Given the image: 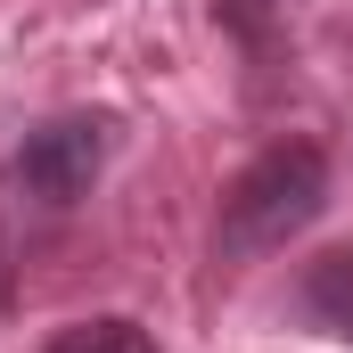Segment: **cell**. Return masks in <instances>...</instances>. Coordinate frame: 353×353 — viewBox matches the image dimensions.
<instances>
[{"label": "cell", "instance_id": "cell-2", "mask_svg": "<svg viewBox=\"0 0 353 353\" xmlns=\"http://www.w3.org/2000/svg\"><path fill=\"white\" fill-rule=\"evenodd\" d=\"M107 157H115V115H107V107H66V115L33 123V132L17 140L8 181H17L25 205L66 214V205H83V197H90V181L107 173Z\"/></svg>", "mask_w": 353, "mask_h": 353}, {"label": "cell", "instance_id": "cell-4", "mask_svg": "<svg viewBox=\"0 0 353 353\" xmlns=\"http://www.w3.org/2000/svg\"><path fill=\"white\" fill-rule=\"evenodd\" d=\"M41 353H157V337L132 312H90V321H66Z\"/></svg>", "mask_w": 353, "mask_h": 353}, {"label": "cell", "instance_id": "cell-3", "mask_svg": "<svg viewBox=\"0 0 353 353\" xmlns=\"http://www.w3.org/2000/svg\"><path fill=\"white\" fill-rule=\"evenodd\" d=\"M296 321H304L312 337L353 345V239L304 263V279H296Z\"/></svg>", "mask_w": 353, "mask_h": 353}, {"label": "cell", "instance_id": "cell-5", "mask_svg": "<svg viewBox=\"0 0 353 353\" xmlns=\"http://www.w3.org/2000/svg\"><path fill=\"white\" fill-rule=\"evenodd\" d=\"M214 25H222L239 50L271 58V41H279V0H214Z\"/></svg>", "mask_w": 353, "mask_h": 353}, {"label": "cell", "instance_id": "cell-1", "mask_svg": "<svg viewBox=\"0 0 353 353\" xmlns=\"http://www.w3.org/2000/svg\"><path fill=\"white\" fill-rule=\"evenodd\" d=\"M329 205V148L321 140H271L247 157L214 205V263H263L288 239H304Z\"/></svg>", "mask_w": 353, "mask_h": 353}]
</instances>
